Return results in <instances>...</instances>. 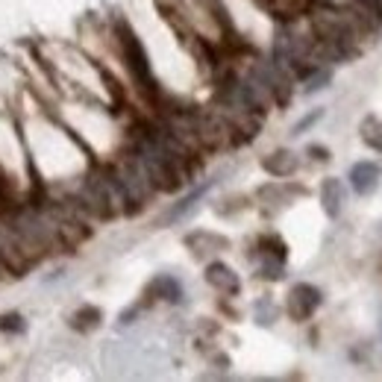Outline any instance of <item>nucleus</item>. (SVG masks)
I'll return each instance as SVG.
<instances>
[{
	"instance_id": "f257e3e1",
	"label": "nucleus",
	"mask_w": 382,
	"mask_h": 382,
	"mask_svg": "<svg viewBox=\"0 0 382 382\" xmlns=\"http://www.w3.org/2000/svg\"><path fill=\"white\" fill-rule=\"evenodd\" d=\"M379 179H382V168L373 165V162H359V165H353V171H350V186H353L359 194L376 191Z\"/></svg>"
},
{
	"instance_id": "f03ea898",
	"label": "nucleus",
	"mask_w": 382,
	"mask_h": 382,
	"mask_svg": "<svg viewBox=\"0 0 382 382\" xmlns=\"http://www.w3.org/2000/svg\"><path fill=\"white\" fill-rule=\"evenodd\" d=\"M361 138L373 147V150H379L382 153V120H376V118H368L365 124H361Z\"/></svg>"
}]
</instances>
